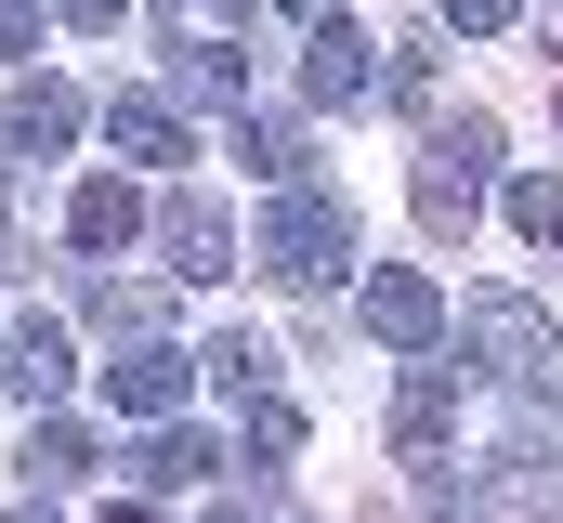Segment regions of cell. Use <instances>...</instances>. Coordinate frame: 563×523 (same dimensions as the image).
I'll return each instance as SVG.
<instances>
[{"instance_id": "cell-16", "label": "cell", "mask_w": 563, "mask_h": 523, "mask_svg": "<svg viewBox=\"0 0 563 523\" xmlns=\"http://www.w3.org/2000/svg\"><path fill=\"white\" fill-rule=\"evenodd\" d=\"M236 419H250V432H236L250 458H301V405H288V392H250Z\"/></svg>"}, {"instance_id": "cell-2", "label": "cell", "mask_w": 563, "mask_h": 523, "mask_svg": "<svg viewBox=\"0 0 563 523\" xmlns=\"http://www.w3.org/2000/svg\"><path fill=\"white\" fill-rule=\"evenodd\" d=\"M263 275H276V288H328V275H341V262H354V210H341V197H328V183H276V210H263Z\"/></svg>"}, {"instance_id": "cell-25", "label": "cell", "mask_w": 563, "mask_h": 523, "mask_svg": "<svg viewBox=\"0 0 563 523\" xmlns=\"http://www.w3.org/2000/svg\"><path fill=\"white\" fill-rule=\"evenodd\" d=\"M13 523H53V498H26V511H13Z\"/></svg>"}, {"instance_id": "cell-26", "label": "cell", "mask_w": 563, "mask_h": 523, "mask_svg": "<svg viewBox=\"0 0 563 523\" xmlns=\"http://www.w3.org/2000/svg\"><path fill=\"white\" fill-rule=\"evenodd\" d=\"M276 13H328V0H276Z\"/></svg>"}, {"instance_id": "cell-5", "label": "cell", "mask_w": 563, "mask_h": 523, "mask_svg": "<svg viewBox=\"0 0 563 523\" xmlns=\"http://www.w3.org/2000/svg\"><path fill=\"white\" fill-rule=\"evenodd\" d=\"M380 92V40H354L341 13H314V40H301V105H367Z\"/></svg>"}, {"instance_id": "cell-19", "label": "cell", "mask_w": 563, "mask_h": 523, "mask_svg": "<svg viewBox=\"0 0 563 523\" xmlns=\"http://www.w3.org/2000/svg\"><path fill=\"white\" fill-rule=\"evenodd\" d=\"M210 380L236 392V405H250V392H276V341H250V327H236V341L210 354Z\"/></svg>"}, {"instance_id": "cell-20", "label": "cell", "mask_w": 563, "mask_h": 523, "mask_svg": "<svg viewBox=\"0 0 563 523\" xmlns=\"http://www.w3.org/2000/svg\"><path fill=\"white\" fill-rule=\"evenodd\" d=\"M380 92H394V105H432V40H407V53L380 66Z\"/></svg>"}, {"instance_id": "cell-21", "label": "cell", "mask_w": 563, "mask_h": 523, "mask_svg": "<svg viewBox=\"0 0 563 523\" xmlns=\"http://www.w3.org/2000/svg\"><path fill=\"white\" fill-rule=\"evenodd\" d=\"M0 53H40V0H0Z\"/></svg>"}, {"instance_id": "cell-6", "label": "cell", "mask_w": 563, "mask_h": 523, "mask_svg": "<svg viewBox=\"0 0 563 523\" xmlns=\"http://www.w3.org/2000/svg\"><path fill=\"white\" fill-rule=\"evenodd\" d=\"M157 262H170V288H210V275L236 262V223H223V197H170V210H157Z\"/></svg>"}, {"instance_id": "cell-17", "label": "cell", "mask_w": 563, "mask_h": 523, "mask_svg": "<svg viewBox=\"0 0 563 523\" xmlns=\"http://www.w3.org/2000/svg\"><path fill=\"white\" fill-rule=\"evenodd\" d=\"M511 236H525V249H563V170L511 183Z\"/></svg>"}, {"instance_id": "cell-24", "label": "cell", "mask_w": 563, "mask_h": 523, "mask_svg": "<svg viewBox=\"0 0 563 523\" xmlns=\"http://www.w3.org/2000/svg\"><path fill=\"white\" fill-rule=\"evenodd\" d=\"M106 523H157V498H119V511H106Z\"/></svg>"}, {"instance_id": "cell-22", "label": "cell", "mask_w": 563, "mask_h": 523, "mask_svg": "<svg viewBox=\"0 0 563 523\" xmlns=\"http://www.w3.org/2000/svg\"><path fill=\"white\" fill-rule=\"evenodd\" d=\"M511 13H525V0H445V26H472V40H485V26H511Z\"/></svg>"}, {"instance_id": "cell-15", "label": "cell", "mask_w": 563, "mask_h": 523, "mask_svg": "<svg viewBox=\"0 0 563 523\" xmlns=\"http://www.w3.org/2000/svg\"><path fill=\"white\" fill-rule=\"evenodd\" d=\"M210 471H223L210 432H157V445H144V485H210Z\"/></svg>"}, {"instance_id": "cell-13", "label": "cell", "mask_w": 563, "mask_h": 523, "mask_svg": "<svg viewBox=\"0 0 563 523\" xmlns=\"http://www.w3.org/2000/svg\"><path fill=\"white\" fill-rule=\"evenodd\" d=\"M170 79H184V105L250 119V66H236V40H184V53H170Z\"/></svg>"}, {"instance_id": "cell-14", "label": "cell", "mask_w": 563, "mask_h": 523, "mask_svg": "<svg viewBox=\"0 0 563 523\" xmlns=\"http://www.w3.org/2000/svg\"><path fill=\"white\" fill-rule=\"evenodd\" d=\"M236 157H250L263 183H314V131L301 119H236Z\"/></svg>"}, {"instance_id": "cell-18", "label": "cell", "mask_w": 563, "mask_h": 523, "mask_svg": "<svg viewBox=\"0 0 563 523\" xmlns=\"http://www.w3.org/2000/svg\"><path fill=\"white\" fill-rule=\"evenodd\" d=\"M26 471H40V485L92 471V432H79V419H40V432H26Z\"/></svg>"}, {"instance_id": "cell-7", "label": "cell", "mask_w": 563, "mask_h": 523, "mask_svg": "<svg viewBox=\"0 0 563 523\" xmlns=\"http://www.w3.org/2000/svg\"><path fill=\"white\" fill-rule=\"evenodd\" d=\"M445 432H459V367H407V392H394V458L432 471V458H445Z\"/></svg>"}, {"instance_id": "cell-12", "label": "cell", "mask_w": 563, "mask_h": 523, "mask_svg": "<svg viewBox=\"0 0 563 523\" xmlns=\"http://www.w3.org/2000/svg\"><path fill=\"white\" fill-rule=\"evenodd\" d=\"M106 131H119V157H144V170H170V157H184V105H170V92H119Z\"/></svg>"}, {"instance_id": "cell-9", "label": "cell", "mask_w": 563, "mask_h": 523, "mask_svg": "<svg viewBox=\"0 0 563 523\" xmlns=\"http://www.w3.org/2000/svg\"><path fill=\"white\" fill-rule=\"evenodd\" d=\"M79 119H92V105H79L66 79H26V92L0 105V131H13V157H66V144H79Z\"/></svg>"}, {"instance_id": "cell-1", "label": "cell", "mask_w": 563, "mask_h": 523, "mask_svg": "<svg viewBox=\"0 0 563 523\" xmlns=\"http://www.w3.org/2000/svg\"><path fill=\"white\" fill-rule=\"evenodd\" d=\"M459 341H472V367H485V380L525 392V405H538V392H563V327L525 301V288H485V301L459 314Z\"/></svg>"}, {"instance_id": "cell-27", "label": "cell", "mask_w": 563, "mask_h": 523, "mask_svg": "<svg viewBox=\"0 0 563 523\" xmlns=\"http://www.w3.org/2000/svg\"><path fill=\"white\" fill-rule=\"evenodd\" d=\"M223 13H263V0H223Z\"/></svg>"}, {"instance_id": "cell-11", "label": "cell", "mask_w": 563, "mask_h": 523, "mask_svg": "<svg viewBox=\"0 0 563 523\" xmlns=\"http://www.w3.org/2000/svg\"><path fill=\"white\" fill-rule=\"evenodd\" d=\"M66 236H79V249H132L144 236V183H119V170L79 183V197H66Z\"/></svg>"}, {"instance_id": "cell-4", "label": "cell", "mask_w": 563, "mask_h": 523, "mask_svg": "<svg viewBox=\"0 0 563 523\" xmlns=\"http://www.w3.org/2000/svg\"><path fill=\"white\" fill-rule=\"evenodd\" d=\"M354 314H367V341H394V354H432V341H445V288L407 275V262H394V275H367V288H354Z\"/></svg>"}, {"instance_id": "cell-3", "label": "cell", "mask_w": 563, "mask_h": 523, "mask_svg": "<svg viewBox=\"0 0 563 523\" xmlns=\"http://www.w3.org/2000/svg\"><path fill=\"white\" fill-rule=\"evenodd\" d=\"M485 170H498V119H432L420 131V223L432 236H472V210H485Z\"/></svg>"}, {"instance_id": "cell-23", "label": "cell", "mask_w": 563, "mask_h": 523, "mask_svg": "<svg viewBox=\"0 0 563 523\" xmlns=\"http://www.w3.org/2000/svg\"><path fill=\"white\" fill-rule=\"evenodd\" d=\"M53 13H66V26H119L132 0H53Z\"/></svg>"}, {"instance_id": "cell-8", "label": "cell", "mask_w": 563, "mask_h": 523, "mask_svg": "<svg viewBox=\"0 0 563 523\" xmlns=\"http://www.w3.org/2000/svg\"><path fill=\"white\" fill-rule=\"evenodd\" d=\"M0 380L26 392V405H53V392L79 380V341H66V314H26V327H13V354H0Z\"/></svg>"}, {"instance_id": "cell-10", "label": "cell", "mask_w": 563, "mask_h": 523, "mask_svg": "<svg viewBox=\"0 0 563 523\" xmlns=\"http://www.w3.org/2000/svg\"><path fill=\"white\" fill-rule=\"evenodd\" d=\"M184 380H197V367H184L170 341H119V367H106V392H119L132 419H170V405H184Z\"/></svg>"}]
</instances>
